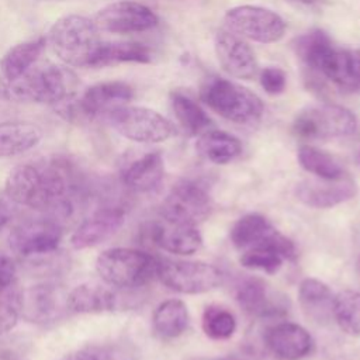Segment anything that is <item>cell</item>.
I'll list each match as a JSON object with an SVG mask.
<instances>
[{"label":"cell","instance_id":"9a60e30c","mask_svg":"<svg viewBox=\"0 0 360 360\" xmlns=\"http://www.w3.org/2000/svg\"><path fill=\"white\" fill-rule=\"evenodd\" d=\"M18 315L30 322L49 323L59 319L66 305V297L53 284H37L15 294Z\"/></svg>","mask_w":360,"mask_h":360},{"label":"cell","instance_id":"ac0fdd59","mask_svg":"<svg viewBox=\"0 0 360 360\" xmlns=\"http://www.w3.org/2000/svg\"><path fill=\"white\" fill-rule=\"evenodd\" d=\"M264 343L281 360H300L314 349L309 332L292 322H280L270 326L264 333Z\"/></svg>","mask_w":360,"mask_h":360},{"label":"cell","instance_id":"52a82bcc","mask_svg":"<svg viewBox=\"0 0 360 360\" xmlns=\"http://www.w3.org/2000/svg\"><path fill=\"white\" fill-rule=\"evenodd\" d=\"M356 115L338 104H318L300 111L292 129L297 135L309 139L346 138L357 131Z\"/></svg>","mask_w":360,"mask_h":360},{"label":"cell","instance_id":"1f68e13d","mask_svg":"<svg viewBox=\"0 0 360 360\" xmlns=\"http://www.w3.org/2000/svg\"><path fill=\"white\" fill-rule=\"evenodd\" d=\"M297 159L301 167L318 179L339 180L346 177L340 162L330 153L315 146L302 145L297 152Z\"/></svg>","mask_w":360,"mask_h":360},{"label":"cell","instance_id":"7a4b0ae2","mask_svg":"<svg viewBox=\"0 0 360 360\" xmlns=\"http://www.w3.org/2000/svg\"><path fill=\"white\" fill-rule=\"evenodd\" d=\"M76 75L53 62H37L10 84L11 98L49 104L55 108L75 98Z\"/></svg>","mask_w":360,"mask_h":360},{"label":"cell","instance_id":"d4e9b609","mask_svg":"<svg viewBox=\"0 0 360 360\" xmlns=\"http://www.w3.org/2000/svg\"><path fill=\"white\" fill-rule=\"evenodd\" d=\"M333 300L330 288L316 280L305 278L298 288V301L304 314L316 323H328L333 318Z\"/></svg>","mask_w":360,"mask_h":360},{"label":"cell","instance_id":"f1b7e54d","mask_svg":"<svg viewBox=\"0 0 360 360\" xmlns=\"http://www.w3.org/2000/svg\"><path fill=\"white\" fill-rule=\"evenodd\" d=\"M150 59V49L139 42H103L91 68H104L125 62L148 63Z\"/></svg>","mask_w":360,"mask_h":360},{"label":"cell","instance_id":"d6986e66","mask_svg":"<svg viewBox=\"0 0 360 360\" xmlns=\"http://www.w3.org/2000/svg\"><path fill=\"white\" fill-rule=\"evenodd\" d=\"M297 198L312 208H330L356 195V184L350 179L305 180L295 188Z\"/></svg>","mask_w":360,"mask_h":360},{"label":"cell","instance_id":"3957f363","mask_svg":"<svg viewBox=\"0 0 360 360\" xmlns=\"http://www.w3.org/2000/svg\"><path fill=\"white\" fill-rule=\"evenodd\" d=\"M48 41L62 62L76 68H91L103 44L96 22L79 14L56 20L49 30Z\"/></svg>","mask_w":360,"mask_h":360},{"label":"cell","instance_id":"4dcf8cb0","mask_svg":"<svg viewBox=\"0 0 360 360\" xmlns=\"http://www.w3.org/2000/svg\"><path fill=\"white\" fill-rule=\"evenodd\" d=\"M173 112L188 135H201L211 127V120L205 111L187 94L176 90L170 93Z\"/></svg>","mask_w":360,"mask_h":360},{"label":"cell","instance_id":"d6a6232c","mask_svg":"<svg viewBox=\"0 0 360 360\" xmlns=\"http://www.w3.org/2000/svg\"><path fill=\"white\" fill-rule=\"evenodd\" d=\"M295 55L311 69H319L323 58L335 46L332 39L322 30H312L295 38L294 44Z\"/></svg>","mask_w":360,"mask_h":360},{"label":"cell","instance_id":"d590c367","mask_svg":"<svg viewBox=\"0 0 360 360\" xmlns=\"http://www.w3.org/2000/svg\"><path fill=\"white\" fill-rule=\"evenodd\" d=\"M236 329V319L233 314L219 305H210L202 314V330L215 340L228 339Z\"/></svg>","mask_w":360,"mask_h":360},{"label":"cell","instance_id":"f6af8a7d","mask_svg":"<svg viewBox=\"0 0 360 360\" xmlns=\"http://www.w3.org/2000/svg\"><path fill=\"white\" fill-rule=\"evenodd\" d=\"M8 360H11V359H8Z\"/></svg>","mask_w":360,"mask_h":360},{"label":"cell","instance_id":"2e32d148","mask_svg":"<svg viewBox=\"0 0 360 360\" xmlns=\"http://www.w3.org/2000/svg\"><path fill=\"white\" fill-rule=\"evenodd\" d=\"M124 222L125 211L121 207L98 208L77 225L70 236V245L77 250L97 246L114 236Z\"/></svg>","mask_w":360,"mask_h":360},{"label":"cell","instance_id":"83f0119b","mask_svg":"<svg viewBox=\"0 0 360 360\" xmlns=\"http://www.w3.org/2000/svg\"><path fill=\"white\" fill-rule=\"evenodd\" d=\"M195 148L201 156L217 165L229 163L242 152V143L236 136L218 129L201 134Z\"/></svg>","mask_w":360,"mask_h":360},{"label":"cell","instance_id":"9c48e42d","mask_svg":"<svg viewBox=\"0 0 360 360\" xmlns=\"http://www.w3.org/2000/svg\"><path fill=\"white\" fill-rule=\"evenodd\" d=\"M63 228L53 217H35L17 224L8 236L11 250L22 259L51 255L58 250Z\"/></svg>","mask_w":360,"mask_h":360},{"label":"cell","instance_id":"f546056e","mask_svg":"<svg viewBox=\"0 0 360 360\" xmlns=\"http://www.w3.org/2000/svg\"><path fill=\"white\" fill-rule=\"evenodd\" d=\"M155 332L166 339L180 336L188 326V311L183 301L167 300L153 312L152 318Z\"/></svg>","mask_w":360,"mask_h":360},{"label":"cell","instance_id":"ffe728a7","mask_svg":"<svg viewBox=\"0 0 360 360\" xmlns=\"http://www.w3.org/2000/svg\"><path fill=\"white\" fill-rule=\"evenodd\" d=\"M150 236L160 249L176 255H191L202 245V238L195 225L165 218L152 225Z\"/></svg>","mask_w":360,"mask_h":360},{"label":"cell","instance_id":"44dd1931","mask_svg":"<svg viewBox=\"0 0 360 360\" xmlns=\"http://www.w3.org/2000/svg\"><path fill=\"white\" fill-rule=\"evenodd\" d=\"M325 77L345 90H360V49L333 46L319 69Z\"/></svg>","mask_w":360,"mask_h":360},{"label":"cell","instance_id":"74e56055","mask_svg":"<svg viewBox=\"0 0 360 360\" xmlns=\"http://www.w3.org/2000/svg\"><path fill=\"white\" fill-rule=\"evenodd\" d=\"M260 84L266 93L276 96L284 91L287 84V76L280 68L267 66L260 73Z\"/></svg>","mask_w":360,"mask_h":360},{"label":"cell","instance_id":"7bdbcfd3","mask_svg":"<svg viewBox=\"0 0 360 360\" xmlns=\"http://www.w3.org/2000/svg\"><path fill=\"white\" fill-rule=\"evenodd\" d=\"M218 360H242V359H238V357H224V359H218Z\"/></svg>","mask_w":360,"mask_h":360},{"label":"cell","instance_id":"5b68a950","mask_svg":"<svg viewBox=\"0 0 360 360\" xmlns=\"http://www.w3.org/2000/svg\"><path fill=\"white\" fill-rule=\"evenodd\" d=\"M200 96L212 111L236 124H255L263 114V103L253 91L219 76L205 79Z\"/></svg>","mask_w":360,"mask_h":360},{"label":"cell","instance_id":"b9f144b4","mask_svg":"<svg viewBox=\"0 0 360 360\" xmlns=\"http://www.w3.org/2000/svg\"><path fill=\"white\" fill-rule=\"evenodd\" d=\"M11 98V91L10 86L4 80V77L0 76V100H10Z\"/></svg>","mask_w":360,"mask_h":360},{"label":"cell","instance_id":"8992f818","mask_svg":"<svg viewBox=\"0 0 360 360\" xmlns=\"http://www.w3.org/2000/svg\"><path fill=\"white\" fill-rule=\"evenodd\" d=\"M108 124L124 138L142 143H156L176 134L174 125L155 110L138 105H121L105 114Z\"/></svg>","mask_w":360,"mask_h":360},{"label":"cell","instance_id":"8d00e7d4","mask_svg":"<svg viewBox=\"0 0 360 360\" xmlns=\"http://www.w3.org/2000/svg\"><path fill=\"white\" fill-rule=\"evenodd\" d=\"M63 360H122L121 354L107 345H86L69 353Z\"/></svg>","mask_w":360,"mask_h":360},{"label":"cell","instance_id":"4316f807","mask_svg":"<svg viewBox=\"0 0 360 360\" xmlns=\"http://www.w3.org/2000/svg\"><path fill=\"white\" fill-rule=\"evenodd\" d=\"M45 44L46 39L44 37H39L31 41L17 44L11 49H8L0 63L3 77L7 82L13 83L20 76H22L34 63L38 62L39 55L45 48Z\"/></svg>","mask_w":360,"mask_h":360},{"label":"cell","instance_id":"4fadbf2b","mask_svg":"<svg viewBox=\"0 0 360 360\" xmlns=\"http://www.w3.org/2000/svg\"><path fill=\"white\" fill-rule=\"evenodd\" d=\"M231 240L240 252L256 246H274L284 255L285 260H295L297 257L294 243L260 214H248L239 218L231 229Z\"/></svg>","mask_w":360,"mask_h":360},{"label":"cell","instance_id":"6da1fadb","mask_svg":"<svg viewBox=\"0 0 360 360\" xmlns=\"http://www.w3.org/2000/svg\"><path fill=\"white\" fill-rule=\"evenodd\" d=\"M76 169L65 156H46L15 166L4 191L17 204L44 214H68L76 190Z\"/></svg>","mask_w":360,"mask_h":360},{"label":"cell","instance_id":"60d3db41","mask_svg":"<svg viewBox=\"0 0 360 360\" xmlns=\"http://www.w3.org/2000/svg\"><path fill=\"white\" fill-rule=\"evenodd\" d=\"M17 204L6 194V191H0V229L4 228L15 215Z\"/></svg>","mask_w":360,"mask_h":360},{"label":"cell","instance_id":"cb8c5ba5","mask_svg":"<svg viewBox=\"0 0 360 360\" xmlns=\"http://www.w3.org/2000/svg\"><path fill=\"white\" fill-rule=\"evenodd\" d=\"M236 301L245 312L253 316H274L284 314L285 308L260 278H246L236 288Z\"/></svg>","mask_w":360,"mask_h":360},{"label":"cell","instance_id":"ee69618b","mask_svg":"<svg viewBox=\"0 0 360 360\" xmlns=\"http://www.w3.org/2000/svg\"><path fill=\"white\" fill-rule=\"evenodd\" d=\"M359 162H360V150H359Z\"/></svg>","mask_w":360,"mask_h":360},{"label":"cell","instance_id":"836d02e7","mask_svg":"<svg viewBox=\"0 0 360 360\" xmlns=\"http://www.w3.org/2000/svg\"><path fill=\"white\" fill-rule=\"evenodd\" d=\"M333 319L349 335H360V292L345 290L333 300Z\"/></svg>","mask_w":360,"mask_h":360},{"label":"cell","instance_id":"ba28073f","mask_svg":"<svg viewBox=\"0 0 360 360\" xmlns=\"http://www.w3.org/2000/svg\"><path fill=\"white\" fill-rule=\"evenodd\" d=\"M132 98L134 89L128 83L121 80L101 82L90 86L80 98H73L55 110L69 121L91 120L98 115L105 117L111 110L125 105Z\"/></svg>","mask_w":360,"mask_h":360},{"label":"cell","instance_id":"8fae6325","mask_svg":"<svg viewBox=\"0 0 360 360\" xmlns=\"http://www.w3.org/2000/svg\"><path fill=\"white\" fill-rule=\"evenodd\" d=\"M156 277L181 294L207 292L222 281V273L214 264L191 260H158Z\"/></svg>","mask_w":360,"mask_h":360},{"label":"cell","instance_id":"5bb4252c","mask_svg":"<svg viewBox=\"0 0 360 360\" xmlns=\"http://www.w3.org/2000/svg\"><path fill=\"white\" fill-rule=\"evenodd\" d=\"M93 21L100 31L112 34H131L148 31L158 24V15L145 4L121 0L100 8Z\"/></svg>","mask_w":360,"mask_h":360},{"label":"cell","instance_id":"e0dca14e","mask_svg":"<svg viewBox=\"0 0 360 360\" xmlns=\"http://www.w3.org/2000/svg\"><path fill=\"white\" fill-rule=\"evenodd\" d=\"M217 59L222 69L233 77L249 80L257 73V60L253 49L243 38L226 31H219L214 39Z\"/></svg>","mask_w":360,"mask_h":360},{"label":"cell","instance_id":"ab89813d","mask_svg":"<svg viewBox=\"0 0 360 360\" xmlns=\"http://www.w3.org/2000/svg\"><path fill=\"white\" fill-rule=\"evenodd\" d=\"M15 264L11 257L0 253V294H3L15 277Z\"/></svg>","mask_w":360,"mask_h":360},{"label":"cell","instance_id":"484cf974","mask_svg":"<svg viewBox=\"0 0 360 360\" xmlns=\"http://www.w3.org/2000/svg\"><path fill=\"white\" fill-rule=\"evenodd\" d=\"M42 131L27 121L0 122V158L21 155L39 143Z\"/></svg>","mask_w":360,"mask_h":360},{"label":"cell","instance_id":"e575fe53","mask_svg":"<svg viewBox=\"0 0 360 360\" xmlns=\"http://www.w3.org/2000/svg\"><path fill=\"white\" fill-rule=\"evenodd\" d=\"M239 260L240 264L246 269L274 274L280 270L285 257L274 246H256L243 250Z\"/></svg>","mask_w":360,"mask_h":360},{"label":"cell","instance_id":"7402d4cb","mask_svg":"<svg viewBox=\"0 0 360 360\" xmlns=\"http://www.w3.org/2000/svg\"><path fill=\"white\" fill-rule=\"evenodd\" d=\"M165 165L159 152H148L131 160L122 170V183L132 191L149 193L163 180Z\"/></svg>","mask_w":360,"mask_h":360},{"label":"cell","instance_id":"603a6c76","mask_svg":"<svg viewBox=\"0 0 360 360\" xmlns=\"http://www.w3.org/2000/svg\"><path fill=\"white\" fill-rule=\"evenodd\" d=\"M66 305L76 314H101L114 311L118 297L105 283H83L66 295Z\"/></svg>","mask_w":360,"mask_h":360},{"label":"cell","instance_id":"f35d334b","mask_svg":"<svg viewBox=\"0 0 360 360\" xmlns=\"http://www.w3.org/2000/svg\"><path fill=\"white\" fill-rule=\"evenodd\" d=\"M18 316L15 295L7 297L0 294V336L13 329Z\"/></svg>","mask_w":360,"mask_h":360},{"label":"cell","instance_id":"7c38bea8","mask_svg":"<svg viewBox=\"0 0 360 360\" xmlns=\"http://www.w3.org/2000/svg\"><path fill=\"white\" fill-rule=\"evenodd\" d=\"M211 212L208 191L193 180L177 183L162 204V218L197 225Z\"/></svg>","mask_w":360,"mask_h":360},{"label":"cell","instance_id":"277c9868","mask_svg":"<svg viewBox=\"0 0 360 360\" xmlns=\"http://www.w3.org/2000/svg\"><path fill=\"white\" fill-rule=\"evenodd\" d=\"M96 271L110 287L136 288L156 277L158 259L138 249L111 248L97 256Z\"/></svg>","mask_w":360,"mask_h":360},{"label":"cell","instance_id":"30bf717a","mask_svg":"<svg viewBox=\"0 0 360 360\" xmlns=\"http://www.w3.org/2000/svg\"><path fill=\"white\" fill-rule=\"evenodd\" d=\"M229 32L250 41L271 44L284 37L285 21L276 11L259 6H236L224 15Z\"/></svg>","mask_w":360,"mask_h":360}]
</instances>
